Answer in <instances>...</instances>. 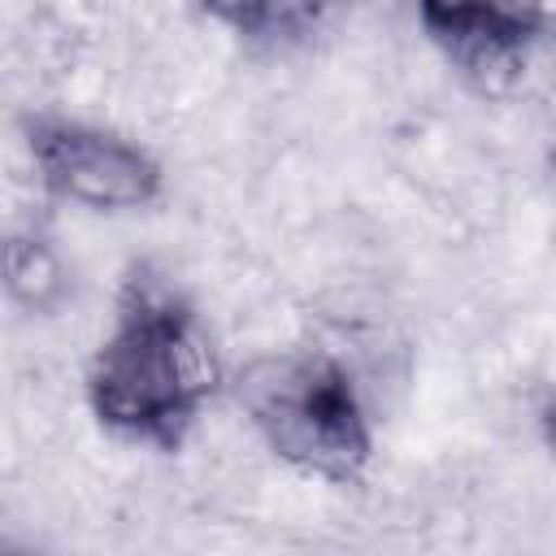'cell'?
Instances as JSON below:
<instances>
[{
  "label": "cell",
  "instance_id": "obj_6",
  "mask_svg": "<svg viewBox=\"0 0 556 556\" xmlns=\"http://www.w3.org/2000/svg\"><path fill=\"white\" fill-rule=\"evenodd\" d=\"M547 439H552V447H556V404L547 408Z\"/></svg>",
  "mask_w": 556,
  "mask_h": 556
},
{
  "label": "cell",
  "instance_id": "obj_5",
  "mask_svg": "<svg viewBox=\"0 0 556 556\" xmlns=\"http://www.w3.org/2000/svg\"><path fill=\"white\" fill-rule=\"evenodd\" d=\"M222 26L256 43H295L317 30L326 0H200Z\"/></svg>",
  "mask_w": 556,
  "mask_h": 556
},
{
  "label": "cell",
  "instance_id": "obj_2",
  "mask_svg": "<svg viewBox=\"0 0 556 556\" xmlns=\"http://www.w3.org/2000/svg\"><path fill=\"white\" fill-rule=\"evenodd\" d=\"M239 400L282 460L330 482L361 478L369 426L352 378L334 361L308 352L265 356L243 374Z\"/></svg>",
  "mask_w": 556,
  "mask_h": 556
},
{
  "label": "cell",
  "instance_id": "obj_1",
  "mask_svg": "<svg viewBox=\"0 0 556 556\" xmlns=\"http://www.w3.org/2000/svg\"><path fill=\"white\" fill-rule=\"evenodd\" d=\"M87 391L109 430L165 452L182 443L213 391V356L191 304L165 278L139 269L126 282Z\"/></svg>",
  "mask_w": 556,
  "mask_h": 556
},
{
  "label": "cell",
  "instance_id": "obj_4",
  "mask_svg": "<svg viewBox=\"0 0 556 556\" xmlns=\"http://www.w3.org/2000/svg\"><path fill=\"white\" fill-rule=\"evenodd\" d=\"M30 152L52 191L91 208H139L161 187V169L148 152L83 122H39Z\"/></svg>",
  "mask_w": 556,
  "mask_h": 556
},
{
  "label": "cell",
  "instance_id": "obj_3",
  "mask_svg": "<svg viewBox=\"0 0 556 556\" xmlns=\"http://www.w3.org/2000/svg\"><path fill=\"white\" fill-rule=\"evenodd\" d=\"M434 48L478 87H508L547 35V0H417Z\"/></svg>",
  "mask_w": 556,
  "mask_h": 556
}]
</instances>
